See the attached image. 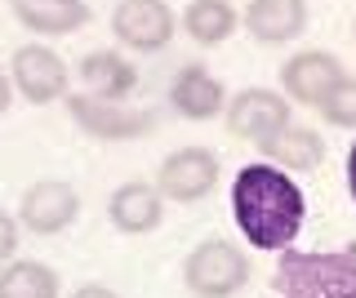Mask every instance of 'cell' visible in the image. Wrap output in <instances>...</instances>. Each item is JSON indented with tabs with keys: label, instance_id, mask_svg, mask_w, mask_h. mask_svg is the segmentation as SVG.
<instances>
[{
	"label": "cell",
	"instance_id": "1",
	"mask_svg": "<svg viewBox=\"0 0 356 298\" xmlns=\"http://www.w3.org/2000/svg\"><path fill=\"white\" fill-rule=\"evenodd\" d=\"M303 214H307L303 187L285 169H276L272 160L245 165L232 179V218H236L241 236L254 249H267V254L289 249L303 231Z\"/></svg>",
	"mask_w": 356,
	"mask_h": 298
},
{
	"label": "cell",
	"instance_id": "2",
	"mask_svg": "<svg viewBox=\"0 0 356 298\" xmlns=\"http://www.w3.org/2000/svg\"><path fill=\"white\" fill-rule=\"evenodd\" d=\"M281 298H356V245L339 249H281Z\"/></svg>",
	"mask_w": 356,
	"mask_h": 298
},
{
	"label": "cell",
	"instance_id": "3",
	"mask_svg": "<svg viewBox=\"0 0 356 298\" xmlns=\"http://www.w3.org/2000/svg\"><path fill=\"white\" fill-rule=\"evenodd\" d=\"M183 285L192 298H236L250 285V254L227 236H205L183 258Z\"/></svg>",
	"mask_w": 356,
	"mask_h": 298
},
{
	"label": "cell",
	"instance_id": "4",
	"mask_svg": "<svg viewBox=\"0 0 356 298\" xmlns=\"http://www.w3.org/2000/svg\"><path fill=\"white\" fill-rule=\"evenodd\" d=\"M63 103L76 125L98 142H129V138H143L156 129V116L143 112V107H129L125 98H98V94L81 90V94H67Z\"/></svg>",
	"mask_w": 356,
	"mask_h": 298
},
{
	"label": "cell",
	"instance_id": "5",
	"mask_svg": "<svg viewBox=\"0 0 356 298\" xmlns=\"http://www.w3.org/2000/svg\"><path fill=\"white\" fill-rule=\"evenodd\" d=\"M222 120H227V134L245 138V142H267L276 138L285 125H294V107L281 90H263V85H250V90L232 94L227 107H222Z\"/></svg>",
	"mask_w": 356,
	"mask_h": 298
},
{
	"label": "cell",
	"instance_id": "6",
	"mask_svg": "<svg viewBox=\"0 0 356 298\" xmlns=\"http://www.w3.org/2000/svg\"><path fill=\"white\" fill-rule=\"evenodd\" d=\"M9 81H14V94H22L27 103H58V98L72 94V67L63 63V53L54 45H18L14 58H9Z\"/></svg>",
	"mask_w": 356,
	"mask_h": 298
},
{
	"label": "cell",
	"instance_id": "7",
	"mask_svg": "<svg viewBox=\"0 0 356 298\" xmlns=\"http://www.w3.org/2000/svg\"><path fill=\"white\" fill-rule=\"evenodd\" d=\"M111 36L134 53H161L178 36V18L165 0H116Z\"/></svg>",
	"mask_w": 356,
	"mask_h": 298
},
{
	"label": "cell",
	"instance_id": "8",
	"mask_svg": "<svg viewBox=\"0 0 356 298\" xmlns=\"http://www.w3.org/2000/svg\"><path fill=\"white\" fill-rule=\"evenodd\" d=\"M218 183V156L209 147H178L170 156L161 160V169H156V187H161L165 201L174 205H196L205 201L209 192H214Z\"/></svg>",
	"mask_w": 356,
	"mask_h": 298
},
{
	"label": "cell",
	"instance_id": "9",
	"mask_svg": "<svg viewBox=\"0 0 356 298\" xmlns=\"http://www.w3.org/2000/svg\"><path fill=\"white\" fill-rule=\"evenodd\" d=\"M18 218L36 236H58L81 218V196L67 179H36L18 201Z\"/></svg>",
	"mask_w": 356,
	"mask_h": 298
},
{
	"label": "cell",
	"instance_id": "10",
	"mask_svg": "<svg viewBox=\"0 0 356 298\" xmlns=\"http://www.w3.org/2000/svg\"><path fill=\"white\" fill-rule=\"evenodd\" d=\"M343 76L348 72H343V63L330 49H298V53H289L285 67H281V94L298 107H321V98Z\"/></svg>",
	"mask_w": 356,
	"mask_h": 298
},
{
	"label": "cell",
	"instance_id": "11",
	"mask_svg": "<svg viewBox=\"0 0 356 298\" xmlns=\"http://www.w3.org/2000/svg\"><path fill=\"white\" fill-rule=\"evenodd\" d=\"M170 103L183 120H214L227 107V90L205 63H183L170 81Z\"/></svg>",
	"mask_w": 356,
	"mask_h": 298
},
{
	"label": "cell",
	"instance_id": "12",
	"mask_svg": "<svg viewBox=\"0 0 356 298\" xmlns=\"http://www.w3.org/2000/svg\"><path fill=\"white\" fill-rule=\"evenodd\" d=\"M107 218H111V227L125 231V236H147V231H156L161 218H165L161 187L143 183V179L120 183L116 192H111V201H107Z\"/></svg>",
	"mask_w": 356,
	"mask_h": 298
},
{
	"label": "cell",
	"instance_id": "13",
	"mask_svg": "<svg viewBox=\"0 0 356 298\" xmlns=\"http://www.w3.org/2000/svg\"><path fill=\"white\" fill-rule=\"evenodd\" d=\"M241 23L259 45H289L307 31V0H250Z\"/></svg>",
	"mask_w": 356,
	"mask_h": 298
},
{
	"label": "cell",
	"instance_id": "14",
	"mask_svg": "<svg viewBox=\"0 0 356 298\" xmlns=\"http://www.w3.org/2000/svg\"><path fill=\"white\" fill-rule=\"evenodd\" d=\"M9 9L31 36H72L94 18L89 0H9Z\"/></svg>",
	"mask_w": 356,
	"mask_h": 298
},
{
	"label": "cell",
	"instance_id": "15",
	"mask_svg": "<svg viewBox=\"0 0 356 298\" xmlns=\"http://www.w3.org/2000/svg\"><path fill=\"white\" fill-rule=\"evenodd\" d=\"M76 76H81L85 94H98V98H129L134 90H138V72H134V63L125 58V53H116V49L85 53L81 67H76Z\"/></svg>",
	"mask_w": 356,
	"mask_h": 298
},
{
	"label": "cell",
	"instance_id": "16",
	"mask_svg": "<svg viewBox=\"0 0 356 298\" xmlns=\"http://www.w3.org/2000/svg\"><path fill=\"white\" fill-rule=\"evenodd\" d=\"M259 151L285 174H307V169H316V165L325 160V142H321V134L307 129V125H285L276 138L259 142Z\"/></svg>",
	"mask_w": 356,
	"mask_h": 298
},
{
	"label": "cell",
	"instance_id": "17",
	"mask_svg": "<svg viewBox=\"0 0 356 298\" xmlns=\"http://www.w3.org/2000/svg\"><path fill=\"white\" fill-rule=\"evenodd\" d=\"M236 23H241V14L232 0H187V9H183V31L200 49L222 45L236 31Z\"/></svg>",
	"mask_w": 356,
	"mask_h": 298
},
{
	"label": "cell",
	"instance_id": "18",
	"mask_svg": "<svg viewBox=\"0 0 356 298\" xmlns=\"http://www.w3.org/2000/svg\"><path fill=\"white\" fill-rule=\"evenodd\" d=\"M63 281L49 263L36 258H14L0 267V298H58Z\"/></svg>",
	"mask_w": 356,
	"mask_h": 298
},
{
	"label": "cell",
	"instance_id": "19",
	"mask_svg": "<svg viewBox=\"0 0 356 298\" xmlns=\"http://www.w3.org/2000/svg\"><path fill=\"white\" fill-rule=\"evenodd\" d=\"M316 112L325 116V125H334V129H356V76H343V81L321 98Z\"/></svg>",
	"mask_w": 356,
	"mask_h": 298
},
{
	"label": "cell",
	"instance_id": "20",
	"mask_svg": "<svg viewBox=\"0 0 356 298\" xmlns=\"http://www.w3.org/2000/svg\"><path fill=\"white\" fill-rule=\"evenodd\" d=\"M14 254H18V218L0 209V267L14 263Z\"/></svg>",
	"mask_w": 356,
	"mask_h": 298
},
{
	"label": "cell",
	"instance_id": "21",
	"mask_svg": "<svg viewBox=\"0 0 356 298\" xmlns=\"http://www.w3.org/2000/svg\"><path fill=\"white\" fill-rule=\"evenodd\" d=\"M72 298H120V294L107 290V285H98V281H89V285H81V290H72Z\"/></svg>",
	"mask_w": 356,
	"mask_h": 298
},
{
	"label": "cell",
	"instance_id": "22",
	"mask_svg": "<svg viewBox=\"0 0 356 298\" xmlns=\"http://www.w3.org/2000/svg\"><path fill=\"white\" fill-rule=\"evenodd\" d=\"M9 103H14V81H9V67L0 72V116L9 112Z\"/></svg>",
	"mask_w": 356,
	"mask_h": 298
},
{
	"label": "cell",
	"instance_id": "23",
	"mask_svg": "<svg viewBox=\"0 0 356 298\" xmlns=\"http://www.w3.org/2000/svg\"><path fill=\"white\" fill-rule=\"evenodd\" d=\"M348 196L356 201V142L348 147Z\"/></svg>",
	"mask_w": 356,
	"mask_h": 298
},
{
	"label": "cell",
	"instance_id": "24",
	"mask_svg": "<svg viewBox=\"0 0 356 298\" xmlns=\"http://www.w3.org/2000/svg\"><path fill=\"white\" fill-rule=\"evenodd\" d=\"M352 40H356V27H352Z\"/></svg>",
	"mask_w": 356,
	"mask_h": 298
}]
</instances>
